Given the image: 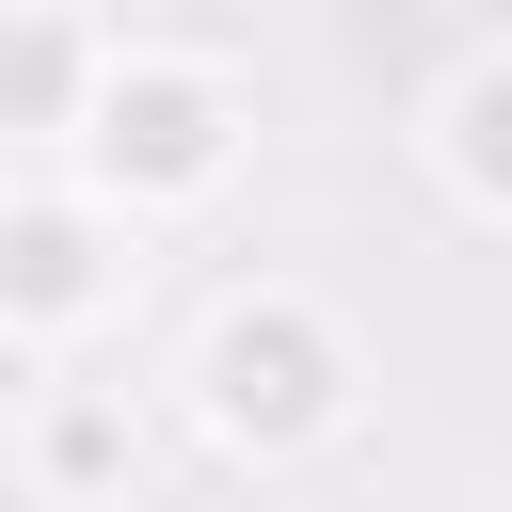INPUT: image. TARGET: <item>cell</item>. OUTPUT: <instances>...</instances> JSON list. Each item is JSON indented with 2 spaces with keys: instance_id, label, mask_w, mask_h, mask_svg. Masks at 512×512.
<instances>
[{
  "instance_id": "obj_1",
  "label": "cell",
  "mask_w": 512,
  "mask_h": 512,
  "mask_svg": "<svg viewBox=\"0 0 512 512\" xmlns=\"http://www.w3.org/2000/svg\"><path fill=\"white\" fill-rule=\"evenodd\" d=\"M352 400H368V352H352V320H336L320 288H224V304H208V336H192V416H208V448L304 464V448L352 432Z\"/></svg>"
},
{
  "instance_id": "obj_2",
  "label": "cell",
  "mask_w": 512,
  "mask_h": 512,
  "mask_svg": "<svg viewBox=\"0 0 512 512\" xmlns=\"http://www.w3.org/2000/svg\"><path fill=\"white\" fill-rule=\"evenodd\" d=\"M240 80L208 64V48H112V80H96V112H80V192L112 208V224H160V208H208L224 176H240Z\"/></svg>"
},
{
  "instance_id": "obj_3",
  "label": "cell",
  "mask_w": 512,
  "mask_h": 512,
  "mask_svg": "<svg viewBox=\"0 0 512 512\" xmlns=\"http://www.w3.org/2000/svg\"><path fill=\"white\" fill-rule=\"evenodd\" d=\"M128 288H144V224H112L80 176H48V192H0V336L64 352V336H96Z\"/></svg>"
},
{
  "instance_id": "obj_4",
  "label": "cell",
  "mask_w": 512,
  "mask_h": 512,
  "mask_svg": "<svg viewBox=\"0 0 512 512\" xmlns=\"http://www.w3.org/2000/svg\"><path fill=\"white\" fill-rule=\"evenodd\" d=\"M96 80H112V32H96V16L0 0V144H80Z\"/></svg>"
},
{
  "instance_id": "obj_5",
  "label": "cell",
  "mask_w": 512,
  "mask_h": 512,
  "mask_svg": "<svg viewBox=\"0 0 512 512\" xmlns=\"http://www.w3.org/2000/svg\"><path fill=\"white\" fill-rule=\"evenodd\" d=\"M432 160H448V192H464V208H496V224H512V32H480V48L432 80Z\"/></svg>"
},
{
  "instance_id": "obj_6",
  "label": "cell",
  "mask_w": 512,
  "mask_h": 512,
  "mask_svg": "<svg viewBox=\"0 0 512 512\" xmlns=\"http://www.w3.org/2000/svg\"><path fill=\"white\" fill-rule=\"evenodd\" d=\"M48 496H128V400L112 384H48V416L16 432Z\"/></svg>"
},
{
  "instance_id": "obj_7",
  "label": "cell",
  "mask_w": 512,
  "mask_h": 512,
  "mask_svg": "<svg viewBox=\"0 0 512 512\" xmlns=\"http://www.w3.org/2000/svg\"><path fill=\"white\" fill-rule=\"evenodd\" d=\"M32 416H48V352H32V336H0V448H16Z\"/></svg>"
}]
</instances>
